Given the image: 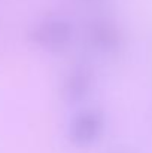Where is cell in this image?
I'll return each instance as SVG.
<instances>
[{
  "instance_id": "6da1fadb",
  "label": "cell",
  "mask_w": 152,
  "mask_h": 153,
  "mask_svg": "<svg viewBox=\"0 0 152 153\" xmlns=\"http://www.w3.org/2000/svg\"><path fill=\"white\" fill-rule=\"evenodd\" d=\"M97 131V120L94 116H85L76 125V137L79 140H91Z\"/></svg>"
}]
</instances>
